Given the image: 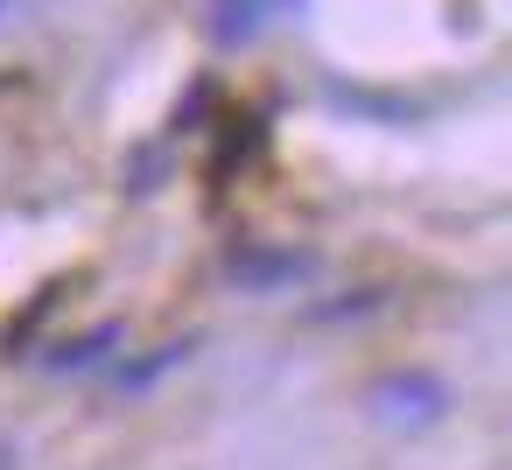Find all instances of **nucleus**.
<instances>
[{"label":"nucleus","instance_id":"nucleus-1","mask_svg":"<svg viewBox=\"0 0 512 470\" xmlns=\"http://www.w3.org/2000/svg\"><path fill=\"white\" fill-rule=\"evenodd\" d=\"M372 407H379L386 421H428V414L442 407V386H428V379H386V386L372 393Z\"/></svg>","mask_w":512,"mask_h":470},{"label":"nucleus","instance_id":"nucleus-2","mask_svg":"<svg viewBox=\"0 0 512 470\" xmlns=\"http://www.w3.org/2000/svg\"><path fill=\"white\" fill-rule=\"evenodd\" d=\"M106 344H120V330H113V323H106V330H92V337H78V344H64V351H57V365H64V372H85V365H99V358H106Z\"/></svg>","mask_w":512,"mask_h":470},{"label":"nucleus","instance_id":"nucleus-3","mask_svg":"<svg viewBox=\"0 0 512 470\" xmlns=\"http://www.w3.org/2000/svg\"><path fill=\"white\" fill-rule=\"evenodd\" d=\"M0 470H8V456H0Z\"/></svg>","mask_w":512,"mask_h":470},{"label":"nucleus","instance_id":"nucleus-4","mask_svg":"<svg viewBox=\"0 0 512 470\" xmlns=\"http://www.w3.org/2000/svg\"><path fill=\"white\" fill-rule=\"evenodd\" d=\"M0 8H8V0H0Z\"/></svg>","mask_w":512,"mask_h":470}]
</instances>
